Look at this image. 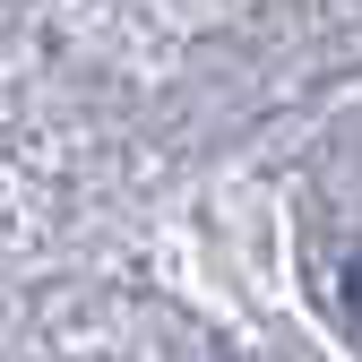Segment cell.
<instances>
[{"label":"cell","mask_w":362,"mask_h":362,"mask_svg":"<svg viewBox=\"0 0 362 362\" xmlns=\"http://www.w3.org/2000/svg\"><path fill=\"white\" fill-rule=\"evenodd\" d=\"M337 293H345V320L362 328V250H345V267H337Z\"/></svg>","instance_id":"6da1fadb"}]
</instances>
